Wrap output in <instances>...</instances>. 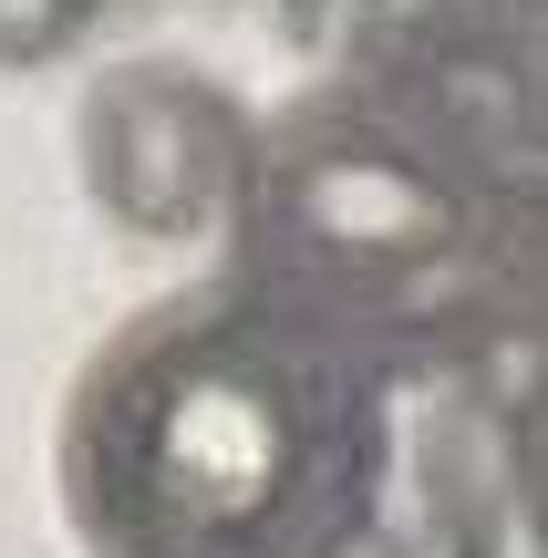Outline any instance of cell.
Wrapping results in <instances>:
<instances>
[{"label":"cell","instance_id":"cell-6","mask_svg":"<svg viewBox=\"0 0 548 558\" xmlns=\"http://www.w3.org/2000/svg\"><path fill=\"white\" fill-rule=\"evenodd\" d=\"M538 538H548V486H538Z\"/></svg>","mask_w":548,"mask_h":558},{"label":"cell","instance_id":"cell-4","mask_svg":"<svg viewBox=\"0 0 548 558\" xmlns=\"http://www.w3.org/2000/svg\"><path fill=\"white\" fill-rule=\"evenodd\" d=\"M103 21V0H0V73H41Z\"/></svg>","mask_w":548,"mask_h":558},{"label":"cell","instance_id":"cell-1","mask_svg":"<svg viewBox=\"0 0 548 558\" xmlns=\"http://www.w3.org/2000/svg\"><path fill=\"white\" fill-rule=\"evenodd\" d=\"M383 393L269 269L145 311L73 383L62 497L94 558H342L373 538Z\"/></svg>","mask_w":548,"mask_h":558},{"label":"cell","instance_id":"cell-5","mask_svg":"<svg viewBox=\"0 0 548 558\" xmlns=\"http://www.w3.org/2000/svg\"><path fill=\"white\" fill-rule=\"evenodd\" d=\"M373 558H497V538H487L476 507H435V497H425V518L373 527Z\"/></svg>","mask_w":548,"mask_h":558},{"label":"cell","instance_id":"cell-2","mask_svg":"<svg viewBox=\"0 0 548 558\" xmlns=\"http://www.w3.org/2000/svg\"><path fill=\"white\" fill-rule=\"evenodd\" d=\"M73 156H83V186L94 207L124 228V239H207L248 207L259 186V124L248 104L228 94L218 73L197 62H166V52H135V62H103L94 94H83V124H73Z\"/></svg>","mask_w":548,"mask_h":558},{"label":"cell","instance_id":"cell-3","mask_svg":"<svg viewBox=\"0 0 548 558\" xmlns=\"http://www.w3.org/2000/svg\"><path fill=\"white\" fill-rule=\"evenodd\" d=\"M248 259H269V279H425L455 259L466 239V197L414 156L404 135H373V124H342V135H301L280 156H259V186L239 207Z\"/></svg>","mask_w":548,"mask_h":558}]
</instances>
